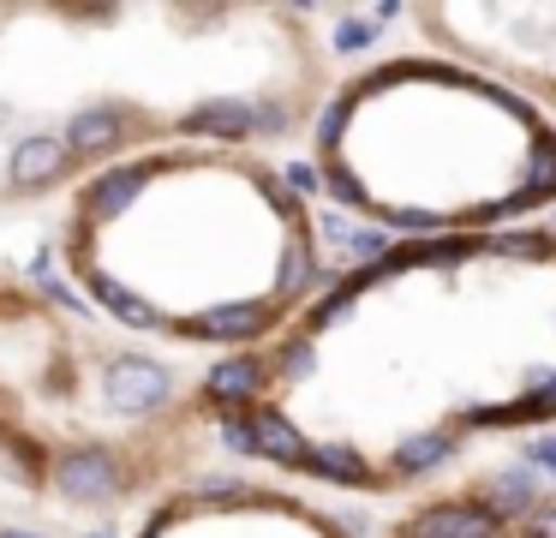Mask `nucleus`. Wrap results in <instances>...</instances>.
<instances>
[{
	"mask_svg": "<svg viewBox=\"0 0 556 538\" xmlns=\"http://www.w3.org/2000/svg\"><path fill=\"white\" fill-rule=\"evenodd\" d=\"M222 449L341 497H425L556 430V215L395 239L264 347L210 365Z\"/></svg>",
	"mask_w": 556,
	"mask_h": 538,
	"instance_id": "1",
	"label": "nucleus"
},
{
	"mask_svg": "<svg viewBox=\"0 0 556 538\" xmlns=\"http://www.w3.org/2000/svg\"><path fill=\"white\" fill-rule=\"evenodd\" d=\"M336 84L312 7H0V222L162 143L305 138Z\"/></svg>",
	"mask_w": 556,
	"mask_h": 538,
	"instance_id": "2",
	"label": "nucleus"
},
{
	"mask_svg": "<svg viewBox=\"0 0 556 538\" xmlns=\"http://www.w3.org/2000/svg\"><path fill=\"white\" fill-rule=\"evenodd\" d=\"M78 305L168 353L240 359L324 293V227L300 167L252 143H162L54 210Z\"/></svg>",
	"mask_w": 556,
	"mask_h": 538,
	"instance_id": "3",
	"label": "nucleus"
},
{
	"mask_svg": "<svg viewBox=\"0 0 556 538\" xmlns=\"http://www.w3.org/2000/svg\"><path fill=\"white\" fill-rule=\"evenodd\" d=\"M222 449L210 365L114 329L73 293L0 275V478L78 526L144 521Z\"/></svg>",
	"mask_w": 556,
	"mask_h": 538,
	"instance_id": "4",
	"label": "nucleus"
},
{
	"mask_svg": "<svg viewBox=\"0 0 556 538\" xmlns=\"http://www.w3.org/2000/svg\"><path fill=\"white\" fill-rule=\"evenodd\" d=\"M312 179L401 239L496 234L556 215V126L443 54H383L329 90Z\"/></svg>",
	"mask_w": 556,
	"mask_h": 538,
	"instance_id": "5",
	"label": "nucleus"
},
{
	"mask_svg": "<svg viewBox=\"0 0 556 538\" xmlns=\"http://www.w3.org/2000/svg\"><path fill=\"white\" fill-rule=\"evenodd\" d=\"M401 18L419 30V42L431 54L503 84L508 96H520V102L556 120V0H544V7L413 0V7H401Z\"/></svg>",
	"mask_w": 556,
	"mask_h": 538,
	"instance_id": "6",
	"label": "nucleus"
},
{
	"mask_svg": "<svg viewBox=\"0 0 556 538\" xmlns=\"http://www.w3.org/2000/svg\"><path fill=\"white\" fill-rule=\"evenodd\" d=\"M132 538H359L305 490L252 473H204L162 497Z\"/></svg>",
	"mask_w": 556,
	"mask_h": 538,
	"instance_id": "7",
	"label": "nucleus"
},
{
	"mask_svg": "<svg viewBox=\"0 0 556 538\" xmlns=\"http://www.w3.org/2000/svg\"><path fill=\"white\" fill-rule=\"evenodd\" d=\"M383 538H556V490L520 473H460L413 497Z\"/></svg>",
	"mask_w": 556,
	"mask_h": 538,
	"instance_id": "8",
	"label": "nucleus"
},
{
	"mask_svg": "<svg viewBox=\"0 0 556 538\" xmlns=\"http://www.w3.org/2000/svg\"><path fill=\"white\" fill-rule=\"evenodd\" d=\"M0 538H61L49 526H30V521H0Z\"/></svg>",
	"mask_w": 556,
	"mask_h": 538,
	"instance_id": "9",
	"label": "nucleus"
}]
</instances>
